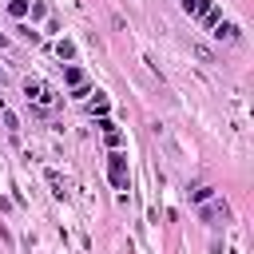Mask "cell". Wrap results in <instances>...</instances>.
<instances>
[{
  "label": "cell",
  "instance_id": "1",
  "mask_svg": "<svg viewBox=\"0 0 254 254\" xmlns=\"http://www.w3.org/2000/svg\"><path fill=\"white\" fill-rule=\"evenodd\" d=\"M24 95H28V103H36V107H52V103H56V91H52L48 83H40V79H28V83H24Z\"/></svg>",
  "mask_w": 254,
  "mask_h": 254
},
{
  "label": "cell",
  "instance_id": "8",
  "mask_svg": "<svg viewBox=\"0 0 254 254\" xmlns=\"http://www.w3.org/2000/svg\"><path fill=\"white\" fill-rule=\"evenodd\" d=\"M190 202H198V206L210 202V187H194V190H190Z\"/></svg>",
  "mask_w": 254,
  "mask_h": 254
},
{
  "label": "cell",
  "instance_id": "11",
  "mask_svg": "<svg viewBox=\"0 0 254 254\" xmlns=\"http://www.w3.org/2000/svg\"><path fill=\"white\" fill-rule=\"evenodd\" d=\"M0 48H4V32H0Z\"/></svg>",
  "mask_w": 254,
  "mask_h": 254
},
{
  "label": "cell",
  "instance_id": "9",
  "mask_svg": "<svg viewBox=\"0 0 254 254\" xmlns=\"http://www.w3.org/2000/svg\"><path fill=\"white\" fill-rule=\"evenodd\" d=\"M56 56H60V60H71V56H75V48H71L67 40H60V44H56Z\"/></svg>",
  "mask_w": 254,
  "mask_h": 254
},
{
  "label": "cell",
  "instance_id": "4",
  "mask_svg": "<svg viewBox=\"0 0 254 254\" xmlns=\"http://www.w3.org/2000/svg\"><path fill=\"white\" fill-rule=\"evenodd\" d=\"M183 8H187L190 16H206V12L214 8V4H210V0H183Z\"/></svg>",
  "mask_w": 254,
  "mask_h": 254
},
{
  "label": "cell",
  "instance_id": "2",
  "mask_svg": "<svg viewBox=\"0 0 254 254\" xmlns=\"http://www.w3.org/2000/svg\"><path fill=\"white\" fill-rule=\"evenodd\" d=\"M198 214H202L210 226H226V218H230L226 202H218V198H214V202H202V206H198Z\"/></svg>",
  "mask_w": 254,
  "mask_h": 254
},
{
  "label": "cell",
  "instance_id": "3",
  "mask_svg": "<svg viewBox=\"0 0 254 254\" xmlns=\"http://www.w3.org/2000/svg\"><path fill=\"white\" fill-rule=\"evenodd\" d=\"M107 171H111V183H115L119 190H127V159H123L119 151H111V159H107Z\"/></svg>",
  "mask_w": 254,
  "mask_h": 254
},
{
  "label": "cell",
  "instance_id": "7",
  "mask_svg": "<svg viewBox=\"0 0 254 254\" xmlns=\"http://www.w3.org/2000/svg\"><path fill=\"white\" fill-rule=\"evenodd\" d=\"M87 107H91V115H107V99H103L99 91H95V99H91Z\"/></svg>",
  "mask_w": 254,
  "mask_h": 254
},
{
  "label": "cell",
  "instance_id": "10",
  "mask_svg": "<svg viewBox=\"0 0 254 254\" xmlns=\"http://www.w3.org/2000/svg\"><path fill=\"white\" fill-rule=\"evenodd\" d=\"M8 12H12V16H16V20H20V16H24V12H28V0H12V4H8Z\"/></svg>",
  "mask_w": 254,
  "mask_h": 254
},
{
  "label": "cell",
  "instance_id": "6",
  "mask_svg": "<svg viewBox=\"0 0 254 254\" xmlns=\"http://www.w3.org/2000/svg\"><path fill=\"white\" fill-rule=\"evenodd\" d=\"M214 36H218V40H234L238 28H234V24H214Z\"/></svg>",
  "mask_w": 254,
  "mask_h": 254
},
{
  "label": "cell",
  "instance_id": "5",
  "mask_svg": "<svg viewBox=\"0 0 254 254\" xmlns=\"http://www.w3.org/2000/svg\"><path fill=\"white\" fill-rule=\"evenodd\" d=\"M99 127H103V139H107V143H111V147H119V127H115V123H111V119H103V123H99Z\"/></svg>",
  "mask_w": 254,
  "mask_h": 254
}]
</instances>
